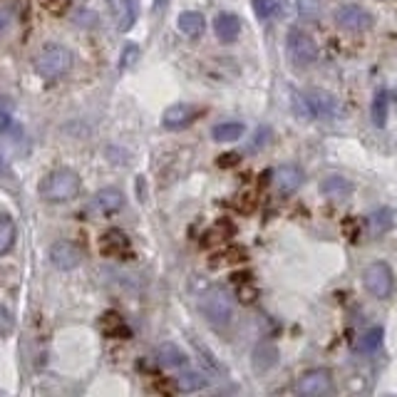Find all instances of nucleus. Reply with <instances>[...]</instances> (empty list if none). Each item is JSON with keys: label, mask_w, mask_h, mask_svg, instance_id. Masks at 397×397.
<instances>
[{"label": "nucleus", "mask_w": 397, "mask_h": 397, "mask_svg": "<svg viewBox=\"0 0 397 397\" xmlns=\"http://www.w3.org/2000/svg\"><path fill=\"white\" fill-rule=\"evenodd\" d=\"M395 97H397V92H395Z\"/></svg>", "instance_id": "a19ab883"}, {"label": "nucleus", "mask_w": 397, "mask_h": 397, "mask_svg": "<svg viewBox=\"0 0 397 397\" xmlns=\"http://www.w3.org/2000/svg\"><path fill=\"white\" fill-rule=\"evenodd\" d=\"M353 192V187H350V182L348 179H343V177H325L323 182H320V194L323 197H330V199H345L348 194Z\"/></svg>", "instance_id": "aec40b11"}, {"label": "nucleus", "mask_w": 397, "mask_h": 397, "mask_svg": "<svg viewBox=\"0 0 397 397\" xmlns=\"http://www.w3.org/2000/svg\"><path fill=\"white\" fill-rule=\"evenodd\" d=\"M139 60V48L137 45H124V50H122V62H119V67L122 70H127V67H132L134 62Z\"/></svg>", "instance_id": "c85d7f7f"}, {"label": "nucleus", "mask_w": 397, "mask_h": 397, "mask_svg": "<svg viewBox=\"0 0 397 397\" xmlns=\"http://www.w3.org/2000/svg\"><path fill=\"white\" fill-rule=\"evenodd\" d=\"M99 330H102L107 338H129V328L124 323V318L114 310L99 315Z\"/></svg>", "instance_id": "dca6fc26"}, {"label": "nucleus", "mask_w": 397, "mask_h": 397, "mask_svg": "<svg viewBox=\"0 0 397 397\" xmlns=\"http://www.w3.org/2000/svg\"><path fill=\"white\" fill-rule=\"evenodd\" d=\"M137 15H139L137 0H119V5H117V30L119 33L132 30V25L137 23Z\"/></svg>", "instance_id": "412c9836"}, {"label": "nucleus", "mask_w": 397, "mask_h": 397, "mask_svg": "<svg viewBox=\"0 0 397 397\" xmlns=\"http://www.w3.org/2000/svg\"><path fill=\"white\" fill-rule=\"evenodd\" d=\"M15 244V221L10 216L0 214V256L8 254Z\"/></svg>", "instance_id": "a878e982"}, {"label": "nucleus", "mask_w": 397, "mask_h": 397, "mask_svg": "<svg viewBox=\"0 0 397 397\" xmlns=\"http://www.w3.org/2000/svg\"><path fill=\"white\" fill-rule=\"evenodd\" d=\"M244 132H246V127L241 122H221L211 129V137H214L216 142H236V139L244 137Z\"/></svg>", "instance_id": "4be33fe9"}, {"label": "nucleus", "mask_w": 397, "mask_h": 397, "mask_svg": "<svg viewBox=\"0 0 397 397\" xmlns=\"http://www.w3.org/2000/svg\"><path fill=\"white\" fill-rule=\"evenodd\" d=\"M214 33H216V38H219L221 43H234V40L239 38V33H241V20L236 18V15H231V13L216 15Z\"/></svg>", "instance_id": "2eb2a0df"}, {"label": "nucleus", "mask_w": 397, "mask_h": 397, "mask_svg": "<svg viewBox=\"0 0 397 397\" xmlns=\"http://www.w3.org/2000/svg\"><path fill=\"white\" fill-rule=\"evenodd\" d=\"M162 5H167V0H157V3H154V8L162 10Z\"/></svg>", "instance_id": "ea45409f"}, {"label": "nucleus", "mask_w": 397, "mask_h": 397, "mask_svg": "<svg viewBox=\"0 0 397 397\" xmlns=\"http://www.w3.org/2000/svg\"><path fill=\"white\" fill-rule=\"evenodd\" d=\"M236 162H239V154H224V157L219 159L221 167H234Z\"/></svg>", "instance_id": "4c0bfd02"}, {"label": "nucleus", "mask_w": 397, "mask_h": 397, "mask_svg": "<svg viewBox=\"0 0 397 397\" xmlns=\"http://www.w3.org/2000/svg\"><path fill=\"white\" fill-rule=\"evenodd\" d=\"M363 283H365V288L375 295V298L388 300L395 290V273L388 263L375 261V263H370L368 268L363 271Z\"/></svg>", "instance_id": "39448f33"}, {"label": "nucleus", "mask_w": 397, "mask_h": 397, "mask_svg": "<svg viewBox=\"0 0 397 397\" xmlns=\"http://www.w3.org/2000/svg\"><path fill=\"white\" fill-rule=\"evenodd\" d=\"M268 142H271V129H268V127H261L259 132H256V142L251 144L249 149H251V152H259V149L266 147Z\"/></svg>", "instance_id": "2f4dec72"}, {"label": "nucleus", "mask_w": 397, "mask_h": 397, "mask_svg": "<svg viewBox=\"0 0 397 397\" xmlns=\"http://www.w3.org/2000/svg\"><path fill=\"white\" fill-rule=\"evenodd\" d=\"M201 313L209 320V325L224 330L226 325L234 320V298L221 285H211L204 295H201Z\"/></svg>", "instance_id": "7ed1b4c3"}, {"label": "nucleus", "mask_w": 397, "mask_h": 397, "mask_svg": "<svg viewBox=\"0 0 397 397\" xmlns=\"http://www.w3.org/2000/svg\"><path fill=\"white\" fill-rule=\"evenodd\" d=\"M290 109H293V114L300 119V122H310L313 117V109H310L308 99H305L303 92H295V89H290Z\"/></svg>", "instance_id": "bb28decb"}, {"label": "nucleus", "mask_w": 397, "mask_h": 397, "mask_svg": "<svg viewBox=\"0 0 397 397\" xmlns=\"http://www.w3.org/2000/svg\"><path fill=\"white\" fill-rule=\"evenodd\" d=\"M13 323H15L13 313H10L5 305H0V338H3V335H8L10 330H13Z\"/></svg>", "instance_id": "7c9ffc66"}, {"label": "nucleus", "mask_w": 397, "mask_h": 397, "mask_svg": "<svg viewBox=\"0 0 397 397\" xmlns=\"http://www.w3.org/2000/svg\"><path fill=\"white\" fill-rule=\"evenodd\" d=\"M72 70V53L65 45L50 43L35 55V72L43 80H60Z\"/></svg>", "instance_id": "f03ea898"}, {"label": "nucleus", "mask_w": 397, "mask_h": 397, "mask_svg": "<svg viewBox=\"0 0 397 397\" xmlns=\"http://www.w3.org/2000/svg\"><path fill=\"white\" fill-rule=\"evenodd\" d=\"M187 360V353L177 343H162L157 348V363L164 365V368H184Z\"/></svg>", "instance_id": "f3484780"}, {"label": "nucleus", "mask_w": 397, "mask_h": 397, "mask_svg": "<svg viewBox=\"0 0 397 397\" xmlns=\"http://www.w3.org/2000/svg\"><path fill=\"white\" fill-rule=\"evenodd\" d=\"M75 25H80V28H94L97 25V13H92V10H77L75 13Z\"/></svg>", "instance_id": "c756f323"}, {"label": "nucleus", "mask_w": 397, "mask_h": 397, "mask_svg": "<svg viewBox=\"0 0 397 397\" xmlns=\"http://www.w3.org/2000/svg\"><path fill=\"white\" fill-rule=\"evenodd\" d=\"M0 134L5 137H13V139H23V129L15 124L13 119V109L5 99H0Z\"/></svg>", "instance_id": "b1692460"}, {"label": "nucleus", "mask_w": 397, "mask_h": 397, "mask_svg": "<svg viewBox=\"0 0 397 397\" xmlns=\"http://www.w3.org/2000/svg\"><path fill=\"white\" fill-rule=\"evenodd\" d=\"M303 94H305V99H308L310 109H313L315 119H338L340 117V104L330 92L313 87V89H305Z\"/></svg>", "instance_id": "1a4fd4ad"}, {"label": "nucleus", "mask_w": 397, "mask_h": 397, "mask_svg": "<svg viewBox=\"0 0 397 397\" xmlns=\"http://www.w3.org/2000/svg\"><path fill=\"white\" fill-rule=\"evenodd\" d=\"M13 172H10V169H8V164H5L3 162V159H0V184H3V187H5V184H8V182H13ZM15 184V182H13Z\"/></svg>", "instance_id": "c9c22d12"}, {"label": "nucleus", "mask_w": 397, "mask_h": 397, "mask_svg": "<svg viewBox=\"0 0 397 397\" xmlns=\"http://www.w3.org/2000/svg\"><path fill=\"white\" fill-rule=\"evenodd\" d=\"M199 114H201L199 107H194V104H187V102H179V104H172V107L164 109L162 124H164V129L179 132V129H187L189 124L197 122Z\"/></svg>", "instance_id": "9b49d317"}, {"label": "nucleus", "mask_w": 397, "mask_h": 397, "mask_svg": "<svg viewBox=\"0 0 397 397\" xmlns=\"http://www.w3.org/2000/svg\"><path fill=\"white\" fill-rule=\"evenodd\" d=\"M268 10H271V18L285 15V0H268Z\"/></svg>", "instance_id": "f704fd0d"}, {"label": "nucleus", "mask_w": 397, "mask_h": 397, "mask_svg": "<svg viewBox=\"0 0 397 397\" xmlns=\"http://www.w3.org/2000/svg\"><path fill=\"white\" fill-rule=\"evenodd\" d=\"M80 174L75 169H55L40 184V197H43L48 204H65V201H72L80 194Z\"/></svg>", "instance_id": "f257e3e1"}, {"label": "nucleus", "mask_w": 397, "mask_h": 397, "mask_svg": "<svg viewBox=\"0 0 397 397\" xmlns=\"http://www.w3.org/2000/svg\"><path fill=\"white\" fill-rule=\"evenodd\" d=\"M43 5H45V10H50L53 15H62L65 10H67L70 0H43Z\"/></svg>", "instance_id": "473e14b6"}, {"label": "nucleus", "mask_w": 397, "mask_h": 397, "mask_svg": "<svg viewBox=\"0 0 397 397\" xmlns=\"http://www.w3.org/2000/svg\"><path fill=\"white\" fill-rule=\"evenodd\" d=\"M305 182V174L298 164H281L278 169L273 172V187L278 189L283 197L288 194H295Z\"/></svg>", "instance_id": "f8f14e48"}, {"label": "nucleus", "mask_w": 397, "mask_h": 397, "mask_svg": "<svg viewBox=\"0 0 397 397\" xmlns=\"http://www.w3.org/2000/svg\"><path fill=\"white\" fill-rule=\"evenodd\" d=\"M99 251H102V256H109V259H119V256L129 254L127 234H124V231H119V229H109L107 234H102Z\"/></svg>", "instance_id": "ddd939ff"}, {"label": "nucleus", "mask_w": 397, "mask_h": 397, "mask_svg": "<svg viewBox=\"0 0 397 397\" xmlns=\"http://www.w3.org/2000/svg\"><path fill=\"white\" fill-rule=\"evenodd\" d=\"M295 390H298V395H303V397H328V395H333V390H335L333 373L325 370V368L308 370V373L298 378Z\"/></svg>", "instance_id": "423d86ee"}, {"label": "nucleus", "mask_w": 397, "mask_h": 397, "mask_svg": "<svg viewBox=\"0 0 397 397\" xmlns=\"http://www.w3.org/2000/svg\"><path fill=\"white\" fill-rule=\"evenodd\" d=\"M251 363H254V368L259 373H268V370H273L278 365V348L273 343H268V340H263L251 353Z\"/></svg>", "instance_id": "4468645a"}, {"label": "nucleus", "mask_w": 397, "mask_h": 397, "mask_svg": "<svg viewBox=\"0 0 397 397\" xmlns=\"http://www.w3.org/2000/svg\"><path fill=\"white\" fill-rule=\"evenodd\" d=\"M254 295H256V290L251 288V285H241V288H239V298L244 300V303H251V300H254Z\"/></svg>", "instance_id": "e433bc0d"}, {"label": "nucleus", "mask_w": 397, "mask_h": 397, "mask_svg": "<svg viewBox=\"0 0 397 397\" xmlns=\"http://www.w3.org/2000/svg\"><path fill=\"white\" fill-rule=\"evenodd\" d=\"M388 92L385 89H378L373 97V104H370V119H373L375 127H385V122H388Z\"/></svg>", "instance_id": "5701e85b"}, {"label": "nucleus", "mask_w": 397, "mask_h": 397, "mask_svg": "<svg viewBox=\"0 0 397 397\" xmlns=\"http://www.w3.org/2000/svg\"><path fill=\"white\" fill-rule=\"evenodd\" d=\"M174 388H177L179 393H199V390L206 388V378L201 373H197V370H189V373L179 375Z\"/></svg>", "instance_id": "393cba45"}, {"label": "nucleus", "mask_w": 397, "mask_h": 397, "mask_svg": "<svg viewBox=\"0 0 397 397\" xmlns=\"http://www.w3.org/2000/svg\"><path fill=\"white\" fill-rule=\"evenodd\" d=\"M285 53L295 67H310L318 60V45L300 28H290L285 35Z\"/></svg>", "instance_id": "20e7f679"}, {"label": "nucleus", "mask_w": 397, "mask_h": 397, "mask_svg": "<svg viewBox=\"0 0 397 397\" xmlns=\"http://www.w3.org/2000/svg\"><path fill=\"white\" fill-rule=\"evenodd\" d=\"M8 23H10V13H8V10L0 8V33H3V30L8 28Z\"/></svg>", "instance_id": "58836bf2"}, {"label": "nucleus", "mask_w": 397, "mask_h": 397, "mask_svg": "<svg viewBox=\"0 0 397 397\" xmlns=\"http://www.w3.org/2000/svg\"><path fill=\"white\" fill-rule=\"evenodd\" d=\"M48 259H50V263H53L58 271H75L80 263H82L85 251L80 249L75 241L60 239V241H55V244L50 246Z\"/></svg>", "instance_id": "0eeeda50"}, {"label": "nucleus", "mask_w": 397, "mask_h": 397, "mask_svg": "<svg viewBox=\"0 0 397 397\" xmlns=\"http://www.w3.org/2000/svg\"><path fill=\"white\" fill-rule=\"evenodd\" d=\"M380 345H383V328H373L360 338V343H358V348L355 350H358L360 355H373Z\"/></svg>", "instance_id": "cd10ccee"}, {"label": "nucleus", "mask_w": 397, "mask_h": 397, "mask_svg": "<svg viewBox=\"0 0 397 397\" xmlns=\"http://www.w3.org/2000/svg\"><path fill=\"white\" fill-rule=\"evenodd\" d=\"M256 8V15H259L261 20H268L271 18V10H268V0H251Z\"/></svg>", "instance_id": "72a5a7b5"}, {"label": "nucleus", "mask_w": 397, "mask_h": 397, "mask_svg": "<svg viewBox=\"0 0 397 397\" xmlns=\"http://www.w3.org/2000/svg\"><path fill=\"white\" fill-rule=\"evenodd\" d=\"M335 23L343 30H348V33H368L375 25V18L360 5H343L335 13Z\"/></svg>", "instance_id": "6e6552de"}, {"label": "nucleus", "mask_w": 397, "mask_h": 397, "mask_svg": "<svg viewBox=\"0 0 397 397\" xmlns=\"http://www.w3.org/2000/svg\"><path fill=\"white\" fill-rule=\"evenodd\" d=\"M177 25H179V30L187 35V38H201V35H204V30H206L204 15L197 13V10H184V13L179 15Z\"/></svg>", "instance_id": "a211bd4d"}, {"label": "nucleus", "mask_w": 397, "mask_h": 397, "mask_svg": "<svg viewBox=\"0 0 397 397\" xmlns=\"http://www.w3.org/2000/svg\"><path fill=\"white\" fill-rule=\"evenodd\" d=\"M122 206H124V194L114 187H104L89 199L87 211L92 216H112V214H117Z\"/></svg>", "instance_id": "9d476101"}, {"label": "nucleus", "mask_w": 397, "mask_h": 397, "mask_svg": "<svg viewBox=\"0 0 397 397\" xmlns=\"http://www.w3.org/2000/svg\"><path fill=\"white\" fill-rule=\"evenodd\" d=\"M393 226H395V211L390 209V206H383V209L373 211V214L368 216V229H370V234L373 236L388 234Z\"/></svg>", "instance_id": "6ab92c4d"}]
</instances>
